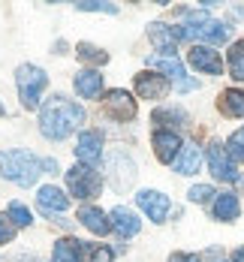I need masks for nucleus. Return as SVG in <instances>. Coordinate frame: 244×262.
<instances>
[{"label": "nucleus", "instance_id": "obj_1", "mask_svg": "<svg viewBox=\"0 0 244 262\" xmlns=\"http://www.w3.org/2000/svg\"><path fill=\"white\" fill-rule=\"evenodd\" d=\"M84 124V108L66 97H54L52 103L42 108L39 115V130L46 139H66L73 130H79Z\"/></svg>", "mask_w": 244, "mask_h": 262}, {"label": "nucleus", "instance_id": "obj_2", "mask_svg": "<svg viewBox=\"0 0 244 262\" xmlns=\"http://www.w3.org/2000/svg\"><path fill=\"white\" fill-rule=\"evenodd\" d=\"M42 160H36L30 151L15 148V151H0V175L18 187H33V181L42 175Z\"/></svg>", "mask_w": 244, "mask_h": 262}, {"label": "nucleus", "instance_id": "obj_3", "mask_svg": "<svg viewBox=\"0 0 244 262\" xmlns=\"http://www.w3.org/2000/svg\"><path fill=\"white\" fill-rule=\"evenodd\" d=\"M15 84H18V97H21V103L27 108H36L39 100H42V91H46V73L39 70V67H33V63H21L18 70H15Z\"/></svg>", "mask_w": 244, "mask_h": 262}, {"label": "nucleus", "instance_id": "obj_4", "mask_svg": "<svg viewBox=\"0 0 244 262\" xmlns=\"http://www.w3.org/2000/svg\"><path fill=\"white\" fill-rule=\"evenodd\" d=\"M190 39H202V42H211V46H220L229 39V27L208 18L205 12H187V27L181 30Z\"/></svg>", "mask_w": 244, "mask_h": 262}, {"label": "nucleus", "instance_id": "obj_5", "mask_svg": "<svg viewBox=\"0 0 244 262\" xmlns=\"http://www.w3.org/2000/svg\"><path fill=\"white\" fill-rule=\"evenodd\" d=\"M66 187H70V193L73 196H79V199H94L97 193H100V187H103V178H100V172H94L91 166H73L70 172H66Z\"/></svg>", "mask_w": 244, "mask_h": 262}, {"label": "nucleus", "instance_id": "obj_6", "mask_svg": "<svg viewBox=\"0 0 244 262\" xmlns=\"http://www.w3.org/2000/svg\"><path fill=\"white\" fill-rule=\"evenodd\" d=\"M154 70H160V73H166L169 79H175V84H178V91H196V81L187 79V73H184V67H181V60L178 57H166V54H157V57H151L148 60Z\"/></svg>", "mask_w": 244, "mask_h": 262}, {"label": "nucleus", "instance_id": "obj_7", "mask_svg": "<svg viewBox=\"0 0 244 262\" xmlns=\"http://www.w3.org/2000/svg\"><path fill=\"white\" fill-rule=\"evenodd\" d=\"M148 36H151V42H154L166 57H175V46H178V39H184V33H181L178 27L160 25V21H154V25L148 27Z\"/></svg>", "mask_w": 244, "mask_h": 262}, {"label": "nucleus", "instance_id": "obj_8", "mask_svg": "<svg viewBox=\"0 0 244 262\" xmlns=\"http://www.w3.org/2000/svg\"><path fill=\"white\" fill-rule=\"evenodd\" d=\"M208 166H211V175L220 178V181H238L235 163L229 160V154L223 151V145H217V142L208 148Z\"/></svg>", "mask_w": 244, "mask_h": 262}, {"label": "nucleus", "instance_id": "obj_9", "mask_svg": "<svg viewBox=\"0 0 244 262\" xmlns=\"http://www.w3.org/2000/svg\"><path fill=\"white\" fill-rule=\"evenodd\" d=\"M106 112L115 121H133L136 118V100L127 91H108L106 94Z\"/></svg>", "mask_w": 244, "mask_h": 262}, {"label": "nucleus", "instance_id": "obj_10", "mask_svg": "<svg viewBox=\"0 0 244 262\" xmlns=\"http://www.w3.org/2000/svg\"><path fill=\"white\" fill-rule=\"evenodd\" d=\"M103 139H100V133H94V130H87V133H81L79 136V145H76V157L81 160V166H97L100 163V157H103Z\"/></svg>", "mask_w": 244, "mask_h": 262}, {"label": "nucleus", "instance_id": "obj_11", "mask_svg": "<svg viewBox=\"0 0 244 262\" xmlns=\"http://www.w3.org/2000/svg\"><path fill=\"white\" fill-rule=\"evenodd\" d=\"M136 94L142 100H163L169 94V81L166 76H154V73H139L136 76Z\"/></svg>", "mask_w": 244, "mask_h": 262}, {"label": "nucleus", "instance_id": "obj_12", "mask_svg": "<svg viewBox=\"0 0 244 262\" xmlns=\"http://www.w3.org/2000/svg\"><path fill=\"white\" fill-rule=\"evenodd\" d=\"M136 202H139V208L145 211L154 223H163L166 220V214H169V199L157 193V190H142L139 196H136Z\"/></svg>", "mask_w": 244, "mask_h": 262}, {"label": "nucleus", "instance_id": "obj_13", "mask_svg": "<svg viewBox=\"0 0 244 262\" xmlns=\"http://www.w3.org/2000/svg\"><path fill=\"white\" fill-rule=\"evenodd\" d=\"M181 148H184V145H181L178 133H172V130H157L154 133V151H157V160H160V163L178 160Z\"/></svg>", "mask_w": 244, "mask_h": 262}, {"label": "nucleus", "instance_id": "obj_14", "mask_svg": "<svg viewBox=\"0 0 244 262\" xmlns=\"http://www.w3.org/2000/svg\"><path fill=\"white\" fill-rule=\"evenodd\" d=\"M190 63H193L196 70H202V73H211V76H220V73H223L220 54L211 52L208 46H193V49H190Z\"/></svg>", "mask_w": 244, "mask_h": 262}, {"label": "nucleus", "instance_id": "obj_15", "mask_svg": "<svg viewBox=\"0 0 244 262\" xmlns=\"http://www.w3.org/2000/svg\"><path fill=\"white\" fill-rule=\"evenodd\" d=\"M36 202H39L42 214H49V217H54V214H60V211L70 208V196H63V190H57L54 184H49V187L39 190Z\"/></svg>", "mask_w": 244, "mask_h": 262}, {"label": "nucleus", "instance_id": "obj_16", "mask_svg": "<svg viewBox=\"0 0 244 262\" xmlns=\"http://www.w3.org/2000/svg\"><path fill=\"white\" fill-rule=\"evenodd\" d=\"M108 223H112V229L121 238H133L139 232V217L130 208H115L108 214Z\"/></svg>", "mask_w": 244, "mask_h": 262}, {"label": "nucleus", "instance_id": "obj_17", "mask_svg": "<svg viewBox=\"0 0 244 262\" xmlns=\"http://www.w3.org/2000/svg\"><path fill=\"white\" fill-rule=\"evenodd\" d=\"M76 91H79L84 100H97L103 94V76L97 70H79L76 76Z\"/></svg>", "mask_w": 244, "mask_h": 262}, {"label": "nucleus", "instance_id": "obj_18", "mask_svg": "<svg viewBox=\"0 0 244 262\" xmlns=\"http://www.w3.org/2000/svg\"><path fill=\"white\" fill-rule=\"evenodd\" d=\"M79 220L94 232V235H106L108 229H112V223L106 220V214L100 208H94V205H81L79 208Z\"/></svg>", "mask_w": 244, "mask_h": 262}, {"label": "nucleus", "instance_id": "obj_19", "mask_svg": "<svg viewBox=\"0 0 244 262\" xmlns=\"http://www.w3.org/2000/svg\"><path fill=\"white\" fill-rule=\"evenodd\" d=\"M199 163H202L199 148H196V145H184L181 154H178V160H175V172H178V175H193V172H199Z\"/></svg>", "mask_w": 244, "mask_h": 262}, {"label": "nucleus", "instance_id": "obj_20", "mask_svg": "<svg viewBox=\"0 0 244 262\" xmlns=\"http://www.w3.org/2000/svg\"><path fill=\"white\" fill-rule=\"evenodd\" d=\"M220 112L229 118H244V91H235V88L223 91L220 94Z\"/></svg>", "mask_w": 244, "mask_h": 262}, {"label": "nucleus", "instance_id": "obj_21", "mask_svg": "<svg viewBox=\"0 0 244 262\" xmlns=\"http://www.w3.org/2000/svg\"><path fill=\"white\" fill-rule=\"evenodd\" d=\"M214 217L217 220H235L238 217V196L235 193H220L214 202Z\"/></svg>", "mask_w": 244, "mask_h": 262}, {"label": "nucleus", "instance_id": "obj_22", "mask_svg": "<svg viewBox=\"0 0 244 262\" xmlns=\"http://www.w3.org/2000/svg\"><path fill=\"white\" fill-rule=\"evenodd\" d=\"M79 259L81 262H112L115 259V253L108 250L106 244H84V241H81Z\"/></svg>", "mask_w": 244, "mask_h": 262}, {"label": "nucleus", "instance_id": "obj_23", "mask_svg": "<svg viewBox=\"0 0 244 262\" xmlns=\"http://www.w3.org/2000/svg\"><path fill=\"white\" fill-rule=\"evenodd\" d=\"M79 241L76 238H60L54 244V262H81L79 259Z\"/></svg>", "mask_w": 244, "mask_h": 262}, {"label": "nucleus", "instance_id": "obj_24", "mask_svg": "<svg viewBox=\"0 0 244 262\" xmlns=\"http://www.w3.org/2000/svg\"><path fill=\"white\" fill-rule=\"evenodd\" d=\"M229 73H232V79L244 81V39L229 49Z\"/></svg>", "mask_w": 244, "mask_h": 262}, {"label": "nucleus", "instance_id": "obj_25", "mask_svg": "<svg viewBox=\"0 0 244 262\" xmlns=\"http://www.w3.org/2000/svg\"><path fill=\"white\" fill-rule=\"evenodd\" d=\"M226 154H229L232 163H241L244 160V127L229 136V142H226Z\"/></svg>", "mask_w": 244, "mask_h": 262}, {"label": "nucleus", "instance_id": "obj_26", "mask_svg": "<svg viewBox=\"0 0 244 262\" xmlns=\"http://www.w3.org/2000/svg\"><path fill=\"white\" fill-rule=\"evenodd\" d=\"M79 57L81 60H87V63H108V54L103 49H97V46H91V42H81L79 46Z\"/></svg>", "mask_w": 244, "mask_h": 262}, {"label": "nucleus", "instance_id": "obj_27", "mask_svg": "<svg viewBox=\"0 0 244 262\" xmlns=\"http://www.w3.org/2000/svg\"><path fill=\"white\" fill-rule=\"evenodd\" d=\"M6 214L12 217V223H15V226H30V220H33V217H30V211H27L21 202H12Z\"/></svg>", "mask_w": 244, "mask_h": 262}, {"label": "nucleus", "instance_id": "obj_28", "mask_svg": "<svg viewBox=\"0 0 244 262\" xmlns=\"http://www.w3.org/2000/svg\"><path fill=\"white\" fill-rule=\"evenodd\" d=\"M76 9H81V12H118V6H112V3H100V0H81V3H76Z\"/></svg>", "mask_w": 244, "mask_h": 262}, {"label": "nucleus", "instance_id": "obj_29", "mask_svg": "<svg viewBox=\"0 0 244 262\" xmlns=\"http://www.w3.org/2000/svg\"><path fill=\"white\" fill-rule=\"evenodd\" d=\"M15 238V223L9 214H0V244H9Z\"/></svg>", "mask_w": 244, "mask_h": 262}, {"label": "nucleus", "instance_id": "obj_30", "mask_svg": "<svg viewBox=\"0 0 244 262\" xmlns=\"http://www.w3.org/2000/svg\"><path fill=\"white\" fill-rule=\"evenodd\" d=\"M211 196H214V190H211L208 184H196V187L190 190V199H193V202H208Z\"/></svg>", "mask_w": 244, "mask_h": 262}, {"label": "nucleus", "instance_id": "obj_31", "mask_svg": "<svg viewBox=\"0 0 244 262\" xmlns=\"http://www.w3.org/2000/svg\"><path fill=\"white\" fill-rule=\"evenodd\" d=\"M154 121H184V112H175V108L172 112H157Z\"/></svg>", "mask_w": 244, "mask_h": 262}, {"label": "nucleus", "instance_id": "obj_32", "mask_svg": "<svg viewBox=\"0 0 244 262\" xmlns=\"http://www.w3.org/2000/svg\"><path fill=\"white\" fill-rule=\"evenodd\" d=\"M199 259L202 262H223V250H220V247H211V250H205Z\"/></svg>", "mask_w": 244, "mask_h": 262}, {"label": "nucleus", "instance_id": "obj_33", "mask_svg": "<svg viewBox=\"0 0 244 262\" xmlns=\"http://www.w3.org/2000/svg\"><path fill=\"white\" fill-rule=\"evenodd\" d=\"M169 262H202L199 256H193V253H172Z\"/></svg>", "mask_w": 244, "mask_h": 262}, {"label": "nucleus", "instance_id": "obj_34", "mask_svg": "<svg viewBox=\"0 0 244 262\" xmlns=\"http://www.w3.org/2000/svg\"><path fill=\"white\" fill-rule=\"evenodd\" d=\"M232 262H244V247H238V250L232 253Z\"/></svg>", "mask_w": 244, "mask_h": 262}]
</instances>
